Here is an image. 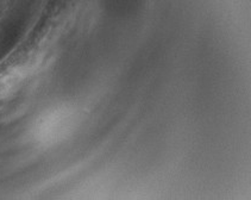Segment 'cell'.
Segmentation results:
<instances>
[{
	"label": "cell",
	"instance_id": "1",
	"mask_svg": "<svg viewBox=\"0 0 251 200\" xmlns=\"http://www.w3.org/2000/svg\"><path fill=\"white\" fill-rule=\"evenodd\" d=\"M69 126V119L66 113H60V115H55L50 118L44 121L41 125V135L43 136L44 140L50 138L60 137L61 135L66 132V130ZM49 138V140H50Z\"/></svg>",
	"mask_w": 251,
	"mask_h": 200
}]
</instances>
